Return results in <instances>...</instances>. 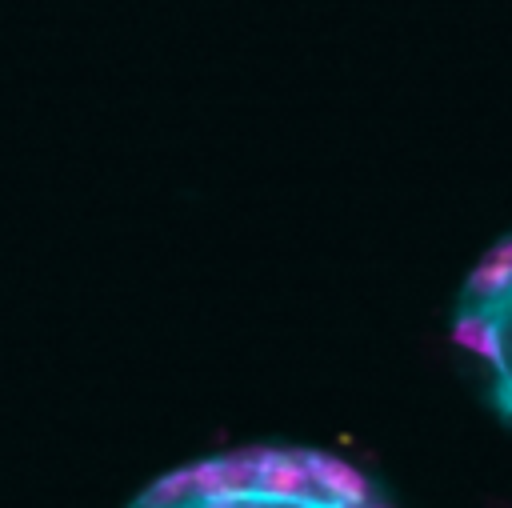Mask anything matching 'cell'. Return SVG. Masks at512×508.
I'll list each match as a JSON object with an SVG mask.
<instances>
[{"instance_id":"1","label":"cell","mask_w":512,"mask_h":508,"mask_svg":"<svg viewBox=\"0 0 512 508\" xmlns=\"http://www.w3.org/2000/svg\"><path fill=\"white\" fill-rule=\"evenodd\" d=\"M128 508H396L356 464L316 448H240L192 460Z\"/></svg>"},{"instance_id":"2","label":"cell","mask_w":512,"mask_h":508,"mask_svg":"<svg viewBox=\"0 0 512 508\" xmlns=\"http://www.w3.org/2000/svg\"><path fill=\"white\" fill-rule=\"evenodd\" d=\"M452 344L468 360L492 412L512 428V232L464 276L452 308Z\"/></svg>"}]
</instances>
